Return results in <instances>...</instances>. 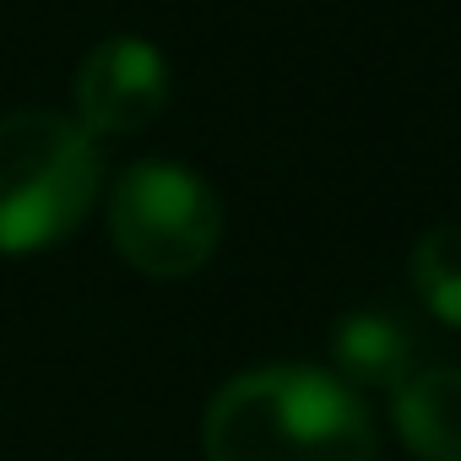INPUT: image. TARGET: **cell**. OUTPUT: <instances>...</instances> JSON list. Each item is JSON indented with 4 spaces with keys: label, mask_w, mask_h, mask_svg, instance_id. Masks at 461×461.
<instances>
[{
    "label": "cell",
    "mask_w": 461,
    "mask_h": 461,
    "mask_svg": "<svg viewBox=\"0 0 461 461\" xmlns=\"http://www.w3.org/2000/svg\"><path fill=\"white\" fill-rule=\"evenodd\" d=\"M201 445L206 461H375V423L337 375L267 364L212 396Z\"/></svg>",
    "instance_id": "obj_1"
},
{
    "label": "cell",
    "mask_w": 461,
    "mask_h": 461,
    "mask_svg": "<svg viewBox=\"0 0 461 461\" xmlns=\"http://www.w3.org/2000/svg\"><path fill=\"white\" fill-rule=\"evenodd\" d=\"M104 185L98 141L66 114H0V256H39L71 240Z\"/></svg>",
    "instance_id": "obj_2"
},
{
    "label": "cell",
    "mask_w": 461,
    "mask_h": 461,
    "mask_svg": "<svg viewBox=\"0 0 461 461\" xmlns=\"http://www.w3.org/2000/svg\"><path fill=\"white\" fill-rule=\"evenodd\" d=\"M114 250L147 277H190L222 240L217 190L179 163H136L109 195Z\"/></svg>",
    "instance_id": "obj_3"
},
{
    "label": "cell",
    "mask_w": 461,
    "mask_h": 461,
    "mask_svg": "<svg viewBox=\"0 0 461 461\" xmlns=\"http://www.w3.org/2000/svg\"><path fill=\"white\" fill-rule=\"evenodd\" d=\"M168 104V60L147 39H104L77 71V125L93 136H136Z\"/></svg>",
    "instance_id": "obj_4"
},
{
    "label": "cell",
    "mask_w": 461,
    "mask_h": 461,
    "mask_svg": "<svg viewBox=\"0 0 461 461\" xmlns=\"http://www.w3.org/2000/svg\"><path fill=\"white\" fill-rule=\"evenodd\" d=\"M331 358L342 385H369V391H396L412 375V331L402 315L385 310H353L331 331Z\"/></svg>",
    "instance_id": "obj_5"
},
{
    "label": "cell",
    "mask_w": 461,
    "mask_h": 461,
    "mask_svg": "<svg viewBox=\"0 0 461 461\" xmlns=\"http://www.w3.org/2000/svg\"><path fill=\"white\" fill-rule=\"evenodd\" d=\"M396 429L423 461H461V369H412L396 391Z\"/></svg>",
    "instance_id": "obj_6"
},
{
    "label": "cell",
    "mask_w": 461,
    "mask_h": 461,
    "mask_svg": "<svg viewBox=\"0 0 461 461\" xmlns=\"http://www.w3.org/2000/svg\"><path fill=\"white\" fill-rule=\"evenodd\" d=\"M412 288L434 321L461 331V222H439L412 245Z\"/></svg>",
    "instance_id": "obj_7"
}]
</instances>
